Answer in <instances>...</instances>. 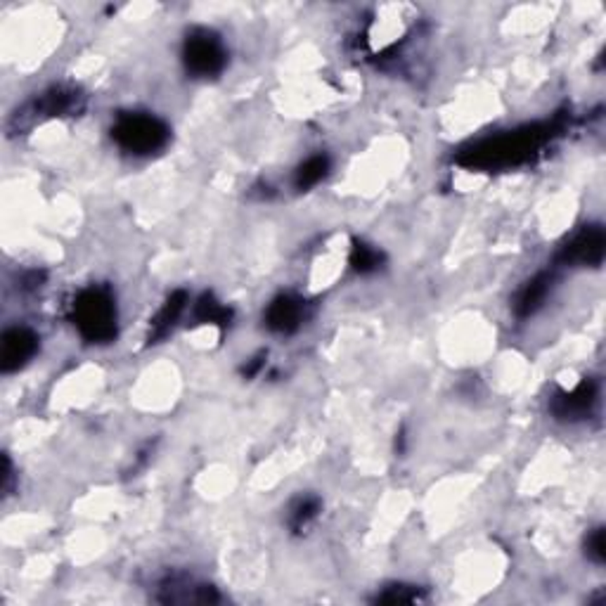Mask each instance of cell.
<instances>
[{"mask_svg": "<svg viewBox=\"0 0 606 606\" xmlns=\"http://www.w3.org/2000/svg\"><path fill=\"white\" fill-rule=\"evenodd\" d=\"M72 318L79 332L93 344L112 341L116 337L114 298L103 287H91V289L81 291L79 298L73 301Z\"/></svg>", "mask_w": 606, "mask_h": 606, "instance_id": "6da1fadb", "label": "cell"}, {"mask_svg": "<svg viewBox=\"0 0 606 606\" xmlns=\"http://www.w3.org/2000/svg\"><path fill=\"white\" fill-rule=\"evenodd\" d=\"M376 600L386 601V604H396V601H417L419 592L415 588H406V585H394V588H388L384 594H379Z\"/></svg>", "mask_w": 606, "mask_h": 606, "instance_id": "2e32d148", "label": "cell"}, {"mask_svg": "<svg viewBox=\"0 0 606 606\" xmlns=\"http://www.w3.org/2000/svg\"><path fill=\"white\" fill-rule=\"evenodd\" d=\"M540 142V131L528 133H510L503 138L485 140L481 145L472 147V152H464L462 164L467 166H507L523 159Z\"/></svg>", "mask_w": 606, "mask_h": 606, "instance_id": "3957f363", "label": "cell"}, {"mask_svg": "<svg viewBox=\"0 0 606 606\" xmlns=\"http://www.w3.org/2000/svg\"><path fill=\"white\" fill-rule=\"evenodd\" d=\"M550 289H552V275L550 273L535 275V278L531 279V282H526V287L516 294V301H514L516 316L519 318L533 316L535 310L545 303Z\"/></svg>", "mask_w": 606, "mask_h": 606, "instance_id": "9c48e42d", "label": "cell"}, {"mask_svg": "<svg viewBox=\"0 0 606 606\" xmlns=\"http://www.w3.org/2000/svg\"><path fill=\"white\" fill-rule=\"evenodd\" d=\"M81 95L76 91H67V88H53L50 93L41 97L36 103V114L43 116H62L67 112L79 110Z\"/></svg>", "mask_w": 606, "mask_h": 606, "instance_id": "8fae6325", "label": "cell"}, {"mask_svg": "<svg viewBox=\"0 0 606 606\" xmlns=\"http://www.w3.org/2000/svg\"><path fill=\"white\" fill-rule=\"evenodd\" d=\"M329 169V159L318 154V157H310L308 161H303L301 166L297 169V176H294V182H297L298 190H308L313 185L322 181V178L327 176Z\"/></svg>", "mask_w": 606, "mask_h": 606, "instance_id": "7c38bea8", "label": "cell"}, {"mask_svg": "<svg viewBox=\"0 0 606 606\" xmlns=\"http://www.w3.org/2000/svg\"><path fill=\"white\" fill-rule=\"evenodd\" d=\"M197 318H200L201 322H211V325L225 327L228 320H230V310L220 306L211 294H204V297L200 298V303H197Z\"/></svg>", "mask_w": 606, "mask_h": 606, "instance_id": "5bb4252c", "label": "cell"}, {"mask_svg": "<svg viewBox=\"0 0 606 606\" xmlns=\"http://www.w3.org/2000/svg\"><path fill=\"white\" fill-rule=\"evenodd\" d=\"M182 62L194 76H216L225 67V50L220 41L209 31L190 34L182 48Z\"/></svg>", "mask_w": 606, "mask_h": 606, "instance_id": "277c9868", "label": "cell"}, {"mask_svg": "<svg viewBox=\"0 0 606 606\" xmlns=\"http://www.w3.org/2000/svg\"><path fill=\"white\" fill-rule=\"evenodd\" d=\"M38 351V337L26 327H13L3 334L0 344V367L3 372H15L24 367Z\"/></svg>", "mask_w": 606, "mask_h": 606, "instance_id": "5b68a950", "label": "cell"}, {"mask_svg": "<svg viewBox=\"0 0 606 606\" xmlns=\"http://www.w3.org/2000/svg\"><path fill=\"white\" fill-rule=\"evenodd\" d=\"M379 263H382V256H379L376 249L367 247V244H363V242L353 244V251H351L353 270H358V273H372V270L379 268Z\"/></svg>", "mask_w": 606, "mask_h": 606, "instance_id": "9a60e30c", "label": "cell"}, {"mask_svg": "<svg viewBox=\"0 0 606 606\" xmlns=\"http://www.w3.org/2000/svg\"><path fill=\"white\" fill-rule=\"evenodd\" d=\"M588 557L592 559V562H597V564L604 562L606 552H604V531H601V528H597V531L588 538Z\"/></svg>", "mask_w": 606, "mask_h": 606, "instance_id": "e0dca14e", "label": "cell"}, {"mask_svg": "<svg viewBox=\"0 0 606 606\" xmlns=\"http://www.w3.org/2000/svg\"><path fill=\"white\" fill-rule=\"evenodd\" d=\"M185 301H188L185 291H173V294L166 298V303L161 306V310L157 313V318L152 320L150 344H157L159 339H164L166 334L171 332V327L176 325V320L181 318L182 308H185Z\"/></svg>", "mask_w": 606, "mask_h": 606, "instance_id": "30bf717a", "label": "cell"}, {"mask_svg": "<svg viewBox=\"0 0 606 606\" xmlns=\"http://www.w3.org/2000/svg\"><path fill=\"white\" fill-rule=\"evenodd\" d=\"M303 318V303L297 297H278L266 310V325L278 334H291L298 329Z\"/></svg>", "mask_w": 606, "mask_h": 606, "instance_id": "ba28073f", "label": "cell"}, {"mask_svg": "<svg viewBox=\"0 0 606 606\" xmlns=\"http://www.w3.org/2000/svg\"><path fill=\"white\" fill-rule=\"evenodd\" d=\"M604 256V230L600 225H590L582 232H578L559 254V261L578 263V266H597Z\"/></svg>", "mask_w": 606, "mask_h": 606, "instance_id": "8992f818", "label": "cell"}, {"mask_svg": "<svg viewBox=\"0 0 606 606\" xmlns=\"http://www.w3.org/2000/svg\"><path fill=\"white\" fill-rule=\"evenodd\" d=\"M261 367H263V356H259V358H254V363H249V367H244V375L254 376Z\"/></svg>", "mask_w": 606, "mask_h": 606, "instance_id": "ac0fdd59", "label": "cell"}, {"mask_svg": "<svg viewBox=\"0 0 606 606\" xmlns=\"http://www.w3.org/2000/svg\"><path fill=\"white\" fill-rule=\"evenodd\" d=\"M112 138L116 140V145L131 154H152L166 145L169 128L157 116L131 112V114H122L116 119Z\"/></svg>", "mask_w": 606, "mask_h": 606, "instance_id": "7a4b0ae2", "label": "cell"}, {"mask_svg": "<svg viewBox=\"0 0 606 606\" xmlns=\"http://www.w3.org/2000/svg\"><path fill=\"white\" fill-rule=\"evenodd\" d=\"M318 512H320V500H318V497H301V500L291 507L289 526L301 533L303 528L310 526V522L316 519Z\"/></svg>", "mask_w": 606, "mask_h": 606, "instance_id": "4fadbf2b", "label": "cell"}, {"mask_svg": "<svg viewBox=\"0 0 606 606\" xmlns=\"http://www.w3.org/2000/svg\"><path fill=\"white\" fill-rule=\"evenodd\" d=\"M597 403V386L585 379L571 391H562L552 398V413L557 419H582L588 417L592 406Z\"/></svg>", "mask_w": 606, "mask_h": 606, "instance_id": "52a82bcc", "label": "cell"}]
</instances>
